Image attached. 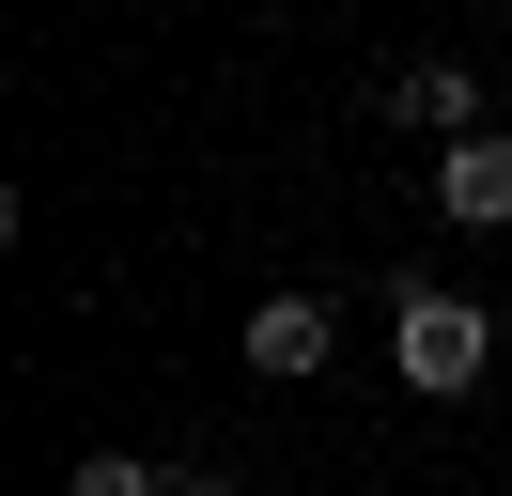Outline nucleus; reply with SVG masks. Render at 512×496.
<instances>
[{"label": "nucleus", "mask_w": 512, "mask_h": 496, "mask_svg": "<svg viewBox=\"0 0 512 496\" xmlns=\"http://www.w3.org/2000/svg\"><path fill=\"white\" fill-rule=\"evenodd\" d=\"M388 357H404L419 403H466L481 372H497V326H481L466 295H404V326H388Z\"/></svg>", "instance_id": "obj_1"}, {"label": "nucleus", "mask_w": 512, "mask_h": 496, "mask_svg": "<svg viewBox=\"0 0 512 496\" xmlns=\"http://www.w3.org/2000/svg\"><path fill=\"white\" fill-rule=\"evenodd\" d=\"M435 202L466 217V233H497V217H512V140H497V124H481V140H450V155H435Z\"/></svg>", "instance_id": "obj_2"}, {"label": "nucleus", "mask_w": 512, "mask_h": 496, "mask_svg": "<svg viewBox=\"0 0 512 496\" xmlns=\"http://www.w3.org/2000/svg\"><path fill=\"white\" fill-rule=\"evenodd\" d=\"M311 357H326V310L311 295H264L249 310V372H311Z\"/></svg>", "instance_id": "obj_3"}, {"label": "nucleus", "mask_w": 512, "mask_h": 496, "mask_svg": "<svg viewBox=\"0 0 512 496\" xmlns=\"http://www.w3.org/2000/svg\"><path fill=\"white\" fill-rule=\"evenodd\" d=\"M78 496H171V465H140V450H94V465H78Z\"/></svg>", "instance_id": "obj_4"}, {"label": "nucleus", "mask_w": 512, "mask_h": 496, "mask_svg": "<svg viewBox=\"0 0 512 496\" xmlns=\"http://www.w3.org/2000/svg\"><path fill=\"white\" fill-rule=\"evenodd\" d=\"M171 496H233V481H171Z\"/></svg>", "instance_id": "obj_5"}]
</instances>
